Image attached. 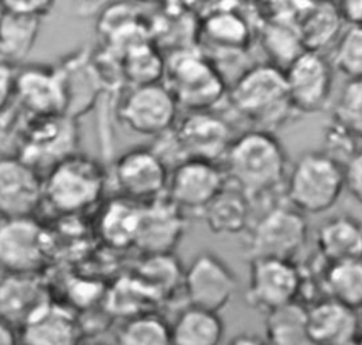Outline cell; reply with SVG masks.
Instances as JSON below:
<instances>
[{"label": "cell", "instance_id": "obj_1", "mask_svg": "<svg viewBox=\"0 0 362 345\" xmlns=\"http://www.w3.org/2000/svg\"><path fill=\"white\" fill-rule=\"evenodd\" d=\"M226 181L250 202L272 194L287 178V153L274 133L249 130L235 137L223 157Z\"/></svg>", "mask_w": 362, "mask_h": 345}, {"label": "cell", "instance_id": "obj_2", "mask_svg": "<svg viewBox=\"0 0 362 345\" xmlns=\"http://www.w3.org/2000/svg\"><path fill=\"white\" fill-rule=\"evenodd\" d=\"M232 107L255 130L274 133L297 113L291 105L284 71L272 64L245 69L229 90Z\"/></svg>", "mask_w": 362, "mask_h": 345}, {"label": "cell", "instance_id": "obj_3", "mask_svg": "<svg viewBox=\"0 0 362 345\" xmlns=\"http://www.w3.org/2000/svg\"><path fill=\"white\" fill-rule=\"evenodd\" d=\"M344 189V165L322 150L303 153L286 178L287 199L303 215L329 211Z\"/></svg>", "mask_w": 362, "mask_h": 345}, {"label": "cell", "instance_id": "obj_4", "mask_svg": "<svg viewBox=\"0 0 362 345\" xmlns=\"http://www.w3.org/2000/svg\"><path fill=\"white\" fill-rule=\"evenodd\" d=\"M103 188V167L95 158L75 153L47 171L42 202L58 214H78L96 204Z\"/></svg>", "mask_w": 362, "mask_h": 345}, {"label": "cell", "instance_id": "obj_5", "mask_svg": "<svg viewBox=\"0 0 362 345\" xmlns=\"http://www.w3.org/2000/svg\"><path fill=\"white\" fill-rule=\"evenodd\" d=\"M164 76L177 103L189 112L211 110L226 90L218 66L209 57L192 49L175 51L165 61Z\"/></svg>", "mask_w": 362, "mask_h": 345}, {"label": "cell", "instance_id": "obj_6", "mask_svg": "<svg viewBox=\"0 0 362 345\" xmlns=\"http://www.w3.org/2000/svg\"><path fill=\"white\" fill-rule=\"evenodd\" d=\"M52 252V239L34 216L0 218V271L40 274Z\"/></svg>", "mask_w": 362, "mask_h": 345}, {"label": "cell", "instance_id": "obj_7", "mask_svg": "<svg viewBox=\"0 0 362 345\" xmlns=\"http://www.w3.org/2000/svg\"><path fill=\"white\" fill-rule=\"evenodd\" d=\"M308 236L307 221L294 208H269L247 228L246 255L249 260L269 257L293 260L304 247Z\"/></svg>", "mask_w": 362, "mask_h": 345}, {"label": "cell", "instance_id": "obj_8", "mask_svg": "<svg viewBox=\"0 0 362 345\" xmlns=\"http://www.w3.org/2000/svg\"><path fill=\"white\" fill-rule=\"evenodd\" d=\"M182 288L188 305L219 312L233 298L238 277L221 256L204 250L195 255L184 270Z\"/></svg>", "mask_w": 362, "mask_h": 345}, {"label": "cell", "instance_id": "obj_9", "mask_svg": "<svg viewBox=\"0 0 362 345\" xmlns=\"http://www.w3.org/2000/svg\"><path fill=\"white\" fill-rule=\"evenodd\" d=\"M301 291V274L293 260L252 259L246 303L259 312L269 314L297 301Z\"/></svg>", "mask_w": 362, "mask_h": 345}, {"label": "cell", "instance_id": "obj_10", "mask_svg": "<svg viewBox=\"0 0 362 345\" xmlns=\"http://www.w3.org/2000/svg\"><path fill=\"white\" fill-rule=\"evenodd\" d=\"M178 103L171 90L158 83L133 86L123 98L119 116L123 124L141 136H163L174 127Z\"/></svg>", "mask_w": 362, "mask_h": 345}, {"label": "cell", "instance_id": "obj_11", "mask_svg": "<svg viewBox=\"0 0 362 345\" xmlns=\"http://www.w3.org/2000/svg\"><path fill=\"white\" fill-rule=\"evenodd\" d=\"M76 143L78 131L72 117H33L16 156L41 174V170L49 171L57 163L75 154Z\"/></svg>", "mask_w": 362, "mask_h": 345}, {"label": "cell", "instance_id": "obj_12", "mask_svg": "<svg viewBox=\"0 0 362 345\" xmlns=\"http://www.w3.org/2000/svg\"><path fill=\"white\" fill-rule=\"evenodd\" d=\"M168 175L165 163L148 147H133L124 151L113 167V178L122 197L137 204L163 197Z\"/></svg>", "mask_w": 362, "mask_h": 345}, {"label": "cell", "instance_id": "obj_13", "mask_svg": "<svg viewBox=\"0 0 362 345\" xmlns=\"http://www.w3.org/2000/svg\"><path fill=\"white\" fill-rule=\"evenodd\" d=\"M14 102L35 119L66 115L68 95L62 69L28 65L17 71Z\"/></svg>", "mask_w": 362, "mask_h": 345}, {"label": "cell", "instance_id": "obj_14", "mask_svg": "<svg viewBox=\"0 0 362 345\" xmlns=\"http://www.w3.org/2000/svg\"><path fill=\"white\" fill-rule=\"evenodd\" d=\"M284 76L297 113H317L329 103L334 86L332 65L321 52H301L287 65Z\"/></svg>", "mask_w": 362, "mask_h": 345}, {"label": "cell", "instance_id": "obj_15", "mask_svg": "<svg viewBox=\"0 0 362 345\" xmlns=\"http://www.w3.org/2000/svg\"><path fill=\"white\" fill-rule=\"evenodd\" d=\"M225 171L215 163L187 158L168 175L167 198L181 211L202 212L226 185Z\"/></svg>", "mask_w": 362, "mask_h": 345}, {"label": "cell", "instance_id": "obj_16", "mask_svg": "<svg viewBox=\"0 0 362 345\" xmlns=\"http://www.w3.org/2000/svg\"><path fill=\"white\" fill-rule=\"evenodd\" d=\"M174 139L182 158H197L218 164L235 139L230 126L211 110L189 112L174 129Z\"/></svg>", "mask_w": 362, "mask_h": 345}, {"label": "cell", "instance_id": "obj_17", "mask_svg": "<svg viewBox=\"0 0 362 345\" xmlns=\"http://www.w3.org/2000/svg\"><path fill=\"white\" fill-rule=\"evenodd\" d=\"M44 178L16 154L0 156V218L34 216L42 202Z\"/></svg>", "mask_w": 362, "mask_h": 345}, {"label": "cell", "instance_id": "obj_18", "mask_svg": "<svg viewBox=\"0 0 362 345\" xmlns=\"http://www.w3.org/2000/svg\"><path fill=\"white\" fill-rule=\"evenodd\" d=\"M184 214L165 197L141 204L140 225L134 247L146 256L170 255L182 239Z\"/></svg>", "mask_w": 362, "mask_h": 345}, {"label": "cell", "instance_id": "obj_19", "mask_svg": "<svg viewBox=\"0 0 362 345\" xmlns=\"http://www.w3.org/2000/svg\"><path fill=\"white\" fill-rule=\"evenodd\" d=\"M20 345H81L79 315L68 305L49 300L17 329Z\"/></svg>", "mask_w": 362, "mask_h": 345}, {"label": "cell", "instance_id": "obj_20", "mask_svg": "<svg viewBox=\"0 0 362 345\" xmlns=\"http://www.w3.org/2000/svg\"><path fill=\"white\" fill-rule=\"evenodd\" d=\"M307 324L317 345H356L361 335L356 311L328 297L307 308Z\"/></svg>", "mask_w": 362, "mask_h": 345}, {"label": "cell", "instance_id": "obj_21", "mask_svg": "<svg viewBox=\"0 0 362 345\" xmlns=\"http://www.w3.org/2000/svg\"><path fill=\"white\" fill-rule=\"evenodd\" d=\"M49 300V290L40 274H3L0 279V318L17 329Z\"/></svg>", "mask_w": 362, "mask_h": 345}, {"label": "cell", "instance_id": "obj_22", "mask_svg": "<svg viewBox=\"0 0 362 345\" xmlns=\"http://www.w3.org/2000/svg\"><path fill=\"white\" fill-rule=\"evenodd\" d=\"M317 246L328 264L362 260V222L349 214L325 219L317 230Z\"/></svg>", "mask_w": 362, "mask_h": 345}, {"label": "cell", "instance_id": "obj_23", "mask_svg": "<svg viewBox=\"0 0 362 345\" xmlns=\"http://www.w3.org/2000/svg\"><path fill=\"white\" fill-rule=\"evenodd\" d=\"M262 44L272 65L286 69L301 52L304 45L297 27V8L274 13L264 21Z\"/></svg>", "mask_w": 362, "mask_h": 345}, {"label": "cell", "instance_id": "obj_24", "mask_svg": "<svg viewBox=\"0 0 362 345\" xmlns=\"http://www.w3.org/2000/svg\"><path fill=\"white\" fill-rule=\"evenodd\" d=\"M342 20L335 3H300L297 27L305 51L321 52L338 38Z\"/></svg>", "mask_w": 362, "mask_h": 345}, {"label": "cell", "instance_id": "obj_25", "mask_svg": "<svg viewBox=\"0 0 362 345\" xmlns=\"http://www.w3.org/2000/svg\"><path fill=\"white\" fill-rule=\"evenodd\" d=\"M250 199L238 188H225L201 212L208 229L215 235H238L249 228Z\"/></svg>", "mask_w": 362, "mask_h": 345}, {"label": "cell", "instance_id": "obj_26", "mask_svg": "<svg viewBox=\"0 0 362 345\" xmlns=\"http://www.w3.org/2000/svg\"><path fill=\"white\" fill-rule=\"evenodd\" d=\"M171 345H219L225 324L219 312L188 305L170 324Z\"/></svg>", "mask_w": 362, "mask_h": 345}, {"label": "cell", "instance_id": "obj_27", "mask_svg": "<svg viewBox=\"0 0 362 345\" xmlns=\"http://www.w3.org/2000/svg\"><path fill=\"white\" fill-rule=\"evenodd\" d=\"M141 215V204L119 197L112 199L99 218V235L113 249L134 246Z\"/></svg>", "mask_w": 362, "mask_h": 345}, {"label": "cell", "instance_id": "obj_28", "mask_svg": "<svg viewBox=\"0 0 362 345\" xmlns=\"http://www.w3.org/2000/svg\"><path fill=\"white\" fill-rule=\"evenodd\" d=\"M202 35L223 52H243L252 40L247 21L233 8H218L209 13L202 23Z\"/></svg>", "mask_w": 362, "mask_h": 345}, {"label": "cell", "instance_id": "obj_29", "mask_svg": "<svg viewBox=\"0 0 362 345\" xmlns=\"http://www.w3.org/2000/svg\"><path fill=\"white\" fill-rule=\"evenodd\" d=\"M41 18L0 10V59L17 64L34 48Z\"/></svg>", "mask_w": 362, "mask_h": 345}, {"label": "cell", "instance_id": "obj_30", "mask_svg": "<svg viewBox=\"0 0 362 345\" xmlns=\"http://www.w3.org/2000/svg\"><path fill=\"white\" fill-rule=\"evenodd\" d=\"M264 341L267 345H317L307 324V308L291 303L266 314Z\"/></svg>", "mask_w": 362, "mask_h": 345}, {"label": "cell", "instance_id": "obj_31", "mask_svg": "<svg viewBox=\"0 0 362 345\" xmlns=\"http://www.w3.org/2000/svg\"><path fill=\"white\" fill-rule=\"evenodd\" d=\"M322 286L332 298L352 310L362 308V260L328 264Z\"/></svg>", "mask_w": 362, "mask_h": 345}, {"label": "cell", "instance_id": "obj_32", "mask_svg": "<svg viewBox=\"0 0 362 345\" xmlns=\"http://www.w3.org/2000/svg\"><path fill=\"white\" fill-rule=\"evenodd\" d=\"M113 345H171L170 324L150 311L129 317L116 331Z\"/></svg>", "mask_w": 362, "mask_h": 345}, {"label": "cell", "instance_id": "obj_33", "mask_svg": "<svg viewBox=\"0 0 362 345\" xmlns=\"http://www.w3.org/2000/svg\"><path fill=\"white\" fill-rule=\"evenodd\" d=\"M136 277L157 300L173 294L178 283L182 284L184 269H181V264L177 257L174 259L173 253L151 255L146 256Z\"/></svg>", "mask_w": 362, "mask_h": 345}, {"label": "cell", "instance_id": "obj_34", "mask_svg": "<svg viewBox=\"0 0 362 345\" xmlns=\"http://www.w3.org/2000/svg\"><path fill=\"white\" fill-rule=\"evenodd\" d=\"M164 68L165 61L146 42L130 47L123 58V71L134 86L158 83L164 76Z\"/></svg>", "mask_w": 362, "mask_h": 345}, {"label": "cell", "instance_id": "obj_35", "mask_svg": "<svg viewBox=\"0 0 362 345\" xmlns=\"http://www.w3.org/2000/svg\"><path fill=\"white\" fill-rule=\"evenodd\" d=\"M329 62L346 81L362 78V27L348 25L338 35Z\"/></svg>", "mask_w": 362, "mask_h": 345}, {"label": "cell", "instance_id": "obj_36", "mask_svg": "<svg viewBox=\"0 0 362 345\" xmlns=\"http://www.w3.org/2000/svg\"><path fill=\"white\" fill-rule=\"evenodd\" d=\"M334 120L356 140H362V78L346 81L344 85L335 102Z\"/></svg>", "mask_w": 362, "mask_h": 345}, {"label": "cell", "instance_id": "obj_37", "mask_svg": "<svg viewBox=\"0 0 362 345\" xmlns=\"http://www.w3.org/2000/svg\"><path fill=\"white\" fill-rule=\"evenodd\" d=\"M355 137L337 120H332L325 129L324 144L327 146L322 151L345 165V163L358 150L355 148Z\"/></svg>", "mask_w": 362, "mask_h": 345}, {"label": "cell", "instance_id": "obj_38", "mask_svg": "<svg viewBox=\"0 0 362 345\" xmlns=\"http://www.w3.org/2000/svg\"><path fill=\"white\" fill-rule=\"evenodd\" d=\"M54 8V1L49 0H3L0 1V10L11 11L16 14L42 18L48 16Z\"/></svg>", "mask_w": 362, "mask_h": 345}, {"label": "cell", "instance_id": "obj_39", "mask_svg": "<svg viewBox=\"0 0 362 345\" xmlns=\"http://www.w3.org/2000/svg\"><path fill=\"white\" fill-rule=\"evenodd\" d=\"M345 189L362 205V148H358L344 165Z\"/></svg>", "mask_w": 362, "mask_h": 345}, {"label": "cell", "instance_id": "obj_40", "mask_svg": "<svg viewBox=\"0 0 362 345\" xmlns=\"http://www.w3.org/2000/svg\"><path fill=\"white\" fill-rule=\"evenodd\" d=\"M17 69L13 64L0 59V113L4 112L14 100Z\"/></svg>", "mask_w": 362, "mask_h": 345}, {"label": "cell", "instance_id": "obj_41", "mask_svg": "<svg viewBox=\"0 0 362 345\" xmlns=\"http://www.w3.org/2000/svg\"><path fill=\"white\" fill-rule=\"evenodd\" d=\"M335 4L342 23L362 27V0H346Z\"/></svg>", "mask_w": 362, "mask_h": 345}, {"label": "cell", "instance_id": "obj_42", "mask_svg": "<svg viewBox=\"0 0 362 345\" xmlns=\"http://www.w3.org/2000/svg\"><path fill=\"white\" fill-rule=\"evenodd\" d=\"M0 345H20L17 328L0 318Z\"/></svg>", "mask_w": 362, "mask_h": 345}, {"label": "cell", "instance_id": "obj_43", "mask_svg": "<svg viewBox=\"0 0 362 345\" xmlns=\"http://www.w3.org/2000/svg\"><path fill=\"white\" fill-rule=\"evenodd\" d=\"M228 345H267L264 338L252 334V332H240L238 335H235Z\"/></svg>", "mask_w": 362, "mask_h": 345}, {"label": "cell", "instance_id": "obj_44", "mask_svg": "<svg viewBox=\"0 0 362 345\" xmlns=\"http://www.w3.org/2000/svg\"><path fill=\"white\" fill-rule=\"evenodd\" d=\"M356 345H362V335H359V339H358Z\"/></svg>", "mask_w": 362, "mask_h": 345}]
</instances>
